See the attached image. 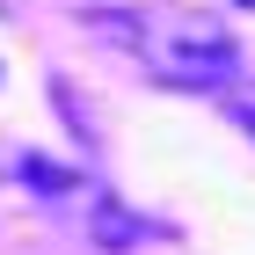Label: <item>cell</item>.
Masks as SVG:
<instances>
[{"label":"cell","mask_w":255,"mask_h":255,"mask_svg":"<svg viewBox=\"0 0 255 255\" xmlns=\"http://www.w3.org/2000/svg\"><path fill=\"white\" fill-rule=\"evenodd\" d=\"M95 29L124 44L160 88H226L241 73L234 29L197 7H110V15H95Z\"/></svg>","instance_id":"obj_1"},{"label":"cell","mask_w":255,"mask_h":255,"mask_svg":"<svg viewBox=\"0 0 255 255\" xmlns=\"http://www.w3.org/2000/svg\"><path fill=\"white\" fill-rule=\"evenodd\" d=\"M234 7H255V0H234Z\"/></svg>","instance_id":"obj_2"},{"label":"cell","mask_w":255,"mask_h":255,"mask_svg":"<svg viewBox=\"0 0 255 255\" xmlns=\"http://www.w3.org/2000/svg\"><path fill=\"white\" fill-rule=\"evenodd\" d=\"M248 131H255V110H248Z\"/></svg>","instance_id":"obj_3"}]
</instances>
